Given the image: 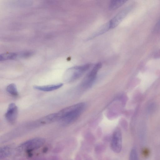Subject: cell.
Listing matches in <instances>:
<instances>
[{"mask_svg":"<svg viewBox=\"0 0 160 160\" xmlns=\"http://www.w3.org/2000/svg\"><path fill=\"white\" fill-rule=\"evenodd\" d=\"M90 64L75 66L69 68L64 76V79L67 82H73L81 77L91 67Z\"/></svg>","mask_w":160,"mask_h":160,"instance_id":"cell-2","label":"cell"},{"mask_svg":"<svg viewBox=\"0 0 160 160\" xmlns=\"http://www.w3.org/2000/svg\"><path fill=\"white\" fill-rule=\"evenodd\" d=\"M127 1V0H124L111 1L109 5V8L112 10L118 8L125 3Z\"/></svg>","mask_w":160,"mask_h":160,"instance_id":"cell-9","label":"cell"},{"mask_svg":"<svg viewBox=\"0 0 160 160\" xmlns=\"http://www.w3.org/2000/svg\"><path fill=\"white\" fill-rule=\"evenodd\" d=\"M45 140L42 138H36L27 141L20 145L18 147L20 150H32L38 149L44 143Z\"/></svg>","mask_w":160,"mask_h":160,"instance_id":"cell-5","label":"cell"},{"mask_svg":"<svg viewBox=\"0 0 160 160\" xmlns=\"http://www.w3.org/2000/svg\"><path fill=\"white\" fill-rule=\"evenodd\" d=\"M63 85V83H59L42 86H35L34 87V88L39 91L48 92L57 89L62 87Z\"/></svg>","mask_w":160,"mask_h":160,"instance_id":"cell-8","label":"cell"},{"mask_svg":"<svg viewBox=\"0 0 160 160\" xmlns=\"http://www.w3.org/2000/svg\"><path fill=\"white\" fill-rule=\"evenodd\" d=\"M109 22L103 25L95 33L93 37H95L100 35L107 31L110 29Z\"/></svg>","mask_w":160,"mask_h":160,"instance_id":"cell-13","label":"cell"},{"mask_svg":"<svg viewBox=\"0 0 160 160\" xmlns=\"http://www.w3.org/2000/svg\"><path fill=\"white\" fill-rule=\"evenodd\" d=\"M128 10V8L122 10L109 22L110 29L115 28L119 24L127 15Z\"/></svg>","mask_w":160,"mask_h":160,"instance_id":"cell-7","label":"cell"},{"mask_svg":"<svg viewBox=\"0 0 160 160\" xmlns=\"http://www.w3.org/2000/svg\"><path fill=\"white\" fill-rule=\"evenodd\" d=\"M122 135L120 129L116 128L114 131L111 139V147L114 152L119 153L122 148Z\"/></svg>","mask_w":160,"mask_h":160,"instance_id":"cell-4","label":"cell"},{"mask_svg":"<svg viewBox=\"0 0 160 160\" xmlns=\"http://www.w3.org/2000/svg\"><path fill=\"white\" fill-rule=\"evenodd\" d=\"M12 151L11 147L6 146L1 148L0 152V159H3L9 156Z\"/></svg>","mask_w":160,"mask_h":160,"instance_id":"cell-10","label":"cell"},{"mask_svg":"<svg viewBox=\"0 0 160 160\" xmlns=\"http://www.w3.org/2000/svg\"><path fill=\"white\" fill-rule=\"evenodd\" d=\"M85 108L83 102L78 103L66 108L56 113L58 120L64 125H68L75 121Z\"/></svg>","mask_w":160,"mask_h":160,"instance_id":"cell-1","label":"cell"},{"mask_svg":"<svg viewBox=\"0 0 160 160\" xmlns=\"http://www.w3.org/2000/svg\"><path fill=\"white\" fill-rule=\"evenodd\" d=\"M102 66V64L100 62L95 65L82 81L81 86L83 88H88L92 86L96 79L98 72Z\"/></svg>","mask_w":160,"mask_h":160,"instance_id":"cell-3","label":"cell"},{"mask_svg":"<svg viewBox=\"0 0 160 160\" xmlns=\"http://www.w3.org/2000/svg\"><path fill=\"white\" fill-rule=\"evenodd\" d=\"M19 55L21 56V54H18L15 53L3 54L0 55V61L14 59Z\"/></svg>","mask_w":160,"mask_h":160,"instance_id":"cell-12","label":"cell"},{"mask_svg":"<svg viewBox=\"0 0 160 160\" xmlns=\"http://www.w3.org/2000/svg\"><path fill=\"white\" fill-rule=\"evenodd\" d=\"M7 92L13 96H17L18 93L16 85L14 83H12L7 86L6 88Z\"/></svg>","mask_w":160,"mask_h":160,"instance_id":"cell-11","label":"cell"},{"mask_svg":"<svg viewBox=\"0 0 160 160\" xmlns=\"http://www.w3.org/2000/svg\"><path fill=\"white\" fill-rule=\"evenodd\" d=\"M129 160H138V154L136 150L132 149L131 151Z\"/></svg>","mask_w":160,"mask_h":160,"instance_id":"cell-14","label":"cell"},{"mask_svg":"<svg viewBox=\"0 0 160 160\" xmlns=\"http://www.w3.org/2000/svg\"><path fill=\"white\" fill-rule=\"evenodd\" d=\"M18 111V107L15 103L10 104L5 115L7 121L10 123H14L17 119Z\"/></svg>","mask_w":160,"mask_h":160,"instance_id":"cell-6","label":"cell"}]
</instances>
